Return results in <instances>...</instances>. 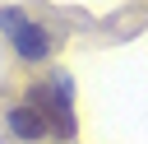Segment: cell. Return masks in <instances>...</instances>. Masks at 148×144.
Wrapping results in <instances>:
<instances>
[{"label":"cell","instance_id":"obj_1","mask_svg":"<svg viewBox=\"0 0 148 144\" xmlns=\"http://www.w3.org/2000/svg\"><path fill=\"white\" fill-rule=\"evenodd\" d=\"M23 93L42 107V116H46V125H51V139H74L79 121H74V102H69L65 79H56V84H46V79H28Z\"/></svg>","mask_w":148,"mask_h":144},{"label":"cell","instance_id":"obj_2","mask_svg":"<svg viewBox=\"0 0 148 144\" xmlns=\"http://www.w3.org/2000/svg\"><path fill=\"white\" fill-rule=\"evenodd\" d=\"M5 125H9V135L14 139H23V144H37V139H51V125H46V116H42V107L23 93V98H14L9 107H5Z\"/></svg>","mask_w":148,"mask_h":144},{"label":"cell","instance_id":"obj_3","mask_svg":"<svg viewBox=\"0 0 148 144\" xmlns=\"http://www.w3.org/2000/svg\"><path fill=\"white\" fill-rule=\"evenodd\" d=\"M5 23L14 28V33H9V42H14V51H18V60H28V65H37V60H46V51H51V37H46V28H37V23H28V19H18V14H5Z\"/></svg>","mask_w":148,"mask_h":144}]
</instances>
